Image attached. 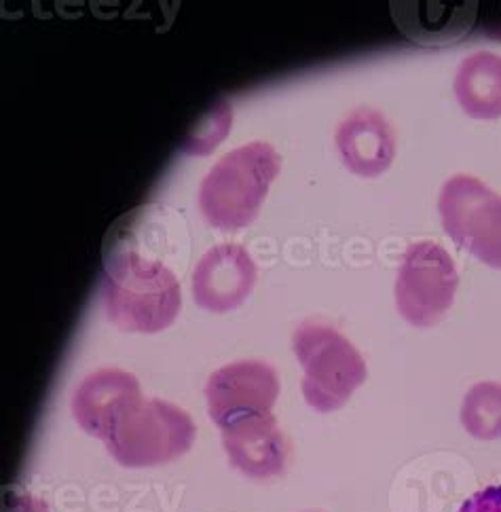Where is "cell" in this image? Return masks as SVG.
Here are the masks:
<instances>
[{
	"mask_svg": "<svg viewBox=\"0 0 501 512\" xmlns=\"http://www.w3.org/2000/svg\"><path fill=\"white\" fill-rule=\"evenodd\" d=\"M165 214L155 206L138 208L106 235L102 295L108 318L121 331L159 333L180 312L176 273L153 252L170 242Z\"/></svg>",
	"mask_w": 501,
	"mask_h": 512,
	"instance_id": "6da1fadb",
	"label": "cell"
},
{
	"mask_svg": "<svg viewBox=\"0 0 501 512\" xmlns=\"http://www.w3.org/2000/svg\"><path fill=\"white\" fill-rule=\"evenodd\" d=\"M280 168L282 159L267 142L244 144L227 153L201 180L199 208L203 216L222 231L248 227Z\"/></svg>",
	"mask_w": 501,
	"mask_h": 512,
	"instance_id": "7a4b0ae2",
	"label": "cell"
},
{
	"mask_svg": "<svg viewBox=\"0 0 501 512\" xmlns=\"http://www.w3.org/2000/svg\"><path fill=\"white\" fill-rule=\"evenodd\" d=\"M195 422L187 411L159 398L129 400L113 419L104 445L125 468L170 464L195 443Z\"/></svg>",
	"mask_w": 501,
	"mask_h": 512,
	"instance_id": "3957f363",
	"label": "cell"
},
{
	"mask_svg": "<svg viewBox=\"0 0 501 512\" xmlns=\"http://www.w3.org/2000/svg\"><path fill=\"white\" fill-rule=\"evenodd\" d=\"M292 350L305 371L303 396L320 413L341 409L368 377L362 354L330 324L303 322L292 335Z\"/></svg>",
	"mask_w": 501,
	"mask_h": 512,
	"instance_id": "277c9868",
	"label": "cell"
},
{
	"mask_svg": "<svg viewBox=\"0 0 501 512\" xmlns=\"http://www.w3.org/2000/svg\"><path fill=\"white\" fill-rule=\"evenodd\" d=\"M444 233L480 263L501 269V197L485 182L457 174L438 197Z\"/></svg>",
	"mask_w": 501,
	"mask_h": 512,
	"instance_id": "5b68a950",
	"label": "cell"
},
{
	"mask_svg": "<svg viewBox=\"0 0 501 512\" xmlns=\"http://www.w3.org/2000/svg\"><path fill=\"white\" fill-rule=\"evenodd\" d=\"M457 286L459 273L447 250L434 242L411 244L398 269L396 307L411 326H434L451 309Z\"/></svg>",
	"mask_w": 501,
	"mask_h": 512,
	"instance_id": "8992f818",
	"label": "cell"
},
{
	"mask_svg": "<svg viewBox=\"0 0 501 512\" xmlns=\"http://www.w3.org/2000/svg\"><path fill=\"white\" fill-rule=\"evenodd\" d=\"M280 381L267 362L239 360L214 371L206 383L208 413L220 428L233 419L271 413Z\"/></svg>",
	"mask_w": 501,
	"mask_h": 512,
	"instance_id": "52a82bcc",
	"label": "cell"
},
{
	"mask_svg": "<svg viewBox=\"0 0 501 512\" xmlns=\"http://www.w3.org/2000/svg\"><path fill=\"white\" fill-rule=\"evenodd\" d=\"M256 284V265L246 248L220 244L201 256L193 271L195 303L225 314L248 299Z\"/></svg>",
	"mask_w": 501,
	"mask_h": 512,
	"instance_id": "ba28073f",
	"label": "cell"
},
{
	"mask_svg": "<svg viewBox=\"0 0 501 512\" xmlns=\"http://www.w3.org/2000/svg\"><path fill=\"white\" fill-rule=\"evenodd\" d=\"M222 445L231 464L250 479L280 477L288 464V441L271 413L246 415L222 426Z\"/></svg>",
	"mask_w": 501,
	"mask_h": 512,
	"instance_id": "9c48e42d",
	"label": "cell"
},
{
	"mask_svg": "<svg viewBox=\"0 0 501 512\" xmlns=\"http://www.w3.org/2000/svg\"><path fill=\"white\" fill-rule=\"evenodd\" d=\"M334 140L343 163L358 176H379L396 157L392 125L373 108H358L343 119Z\"/></svg>",
	"mask_w": 501,
	"mask_h": 512,
	"instance_id": "30bf717a",
	"label": "cell"
},
{
	"mask_svg": "<svg viewBox=\"0 0 501 512\" xmlns=\"http://www.w3.org/2000/svg\"><path fill=\"white\" fill-rule=\"evenodd\" d=\"M142 396L138 379L121 369H100L81 381L72 398V415L91 436L104 441L113 419L129 400Z\"/></svg>",
	"mask_w": 501,
	"mask_h": 512,
	"instance_id": "8fae6325",
	"label": "cell"
},
{
	"mask_svg": "<svg viewBox=\"0 0 501 512\" xmlns=\"http://www.w3.org/2000/svg\"><path fill=\"white\" fill-rule=\"evenodd\" d=\"M455 98L472 119L501 117V56L478 51L463 60L455 75Z\"/></svg>",
	"mask_w": 501,
	"mask_h": 512,
	"instance_id": "7c38bea8",
	"label": "cell"
},
{
	"mask_svg": "<svg viewBox=\"0 0 501 512\" xmlns=\"http://www.w3.org/2000/svg\"><path fill=\"white\" fill-rule=\"evenodd\" d=\"M461 424L478 441L501 438V383L480 381L463 398Z\"/></svg>",
	"mask_w": 501,
	"mask_h": 512,
	"instance_id": "4fadbf2b",
	"label": "cell"
},
{
	"mask_svg": "<svg viewBox=\"0 0 501 512\" xmlns=\"http://www.w3.org/2000/svg\"><path fill=\"white\" fill-rule=\"evenodd\" d=\"M231 121H233V111H231L229 102L220 100L195 125V130L187 136V140H184L182 151L195 153V155L210 153L214 146L227 136Z\"/></svg>",
	"mask_w": 501,
	"mask_h": 512,
	"instance_id": "5bb4252c",
	"label": "cell"
},
{
	"mask_svg": "<svg viewBox=\"0 0 501 512\" xmlns=\"http://www.w3.org/2000/svg\"><path fill=\"white\" fill-rule=\"evenodd\" d=\"M457 512H501V485H489L476 491Z\"/></svg>",
	"mask_w": 501,
	"mask_h": 512,
	"instance_id": "9a60e30c",
	"label": "cell"
},
{
	"mask_svg": "<svg viewBox=\"0 0 501 512\" xmlns=\"http://www.w3.org/2000/svg\"><path fill=\"white\" fill-rule=\"evenodd\" d=\"M307 512H322V510H307Z\"/></svg>",
	"mask_w": 501,
	"mask_h": 512,
	"instance_id": "2e32d148",
	"label": "cell"
}]
</instances>
